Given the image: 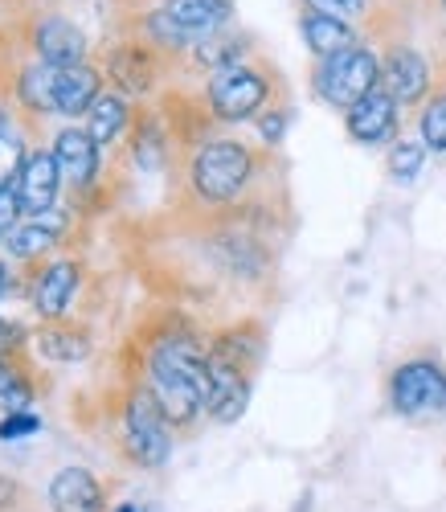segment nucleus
<instances>
[{"instance_id": "nucleus-19", "label": "nucleus", "mask_w": 446, "mask_h": 512, "mask_svg": "<svg viewBox=\"0 0 446 512\" xmlns=\"http://www.w3.org/2000/svg\"><path fill=\"white\" fill-rule=\"evenodd\" d=\"M299 33L307 41V50L316 54L320 62L332 58V54H340V50H348V46H356V25L336 21V17H324V13H307V9L299 17Z\"/></svg>"}, {"instance_id": "nucleus-35", "label": "nucleus", "mask_w": 446, "mask_h": 512, "mask_svg": "<svg viewBox=\"0 0 446 512\" xmlns=\"http://www.w3.org/2000/svg\"><path fill=\"white\" fill-rule=\"evenodd\" d=\"M9 132V111H0V136Z\"/></svg>"}, {"instance_id": "nucleus-33", "label": "nucleus", "mask_w": 446, "mask_h": 512, "mask_svg": "<svg viewBox=\"0 0 446 512\" xmlns=\"http://www.w3.org/2000/svg\"><path fill=\"white\" fill-rule=\"evenodd\" d=\"M9 283H13V279H9V267H5V263H0V295H5V291H9Z\"/></svg>"}, {"instance_id": "nucleus-8", "label": "nucleus", "mask_w": 446, "mask_h": 512, "mask_svg": "<svg viewBox=\"0 0 446 512\" xmlns=\"http://www.w3.org/2000/svg\"><path fill=\"white\" fill-rule=\"evenodd\" d=\"M271 99V82L266 74H258L254 66H230V70H217L205 87V103L221 123H242L250 115H258Z\"/></svg>"}, {"instance_id": "nucleus-9", "label": "nucleus", "mask_w": 446, "mask_h": 512, "mask_svg": "<svg viewBox=\"0 0 446 512\" xmlns=\"http://www.w3.org/2000/svg\"><path fill=\"white\" fill-rule=\"evenodd\" d=\"M29 46L37 54V62H46L54 70H70V66H86V33L78 29V21L62 17V13H41L29 25Z\"/></svg>"}, {"instance_id": "nucleus-22", "label": "nucleus", "mask_w": 446, "mask_h": 512, "mask_svg": "<svg viewBox=\"0 0 446 512\" xmlns=\"http://www.w3.org/2000/svg\"><path fill=\"white\" fill-rule=\"evenodd\" d=\"M54 74H58V70L46 66V62H29V66L17 74L13 95L21 99L25 111H33V115L54 111Z\"/></svg>"}, {"instance_id": "nucleus-11", "label": "nucleus", "mask_w": 446, "mask_h": 512, "mask_svg": "<svg viewBox=\"0 0 446 512\" xmlns=\"http://www.w3.org/2000/svg\"><path fill=\"white\" fill-rule=\"evenodd\" d=\"M397 111H401V103L385 87H377L361 103H352L344 111V127L356 144H385L397 132Z\"/></svg>"}, {"instance_id": "nucleus-17", "label": "nucleus", "mask_w": 446, "mask_h": 512, "mask_svg": "<svg viewBox=\"0 0 446 512\" xmlns=\"http://www.w3.org/2000/svg\"><path fill=\"white\" fill-rule=\"evenodd\" d=\"M74 291H78V263L58 259V263H50L46 271L37 275V283H33V304H37V312L46 316V320H62V312H66L70 300H74Z\"/></svg>"}, {"instance_id": "nucleus-30", "label": "nucleus", "mask_w": 446, "mask_h": 512, "mask_svg": "<svg viewBox=\"0 0 446 512\" xmlns=\"http://www.w3.org/2000/svg\"><path fill=\"white\" fill-rule=\"evenodd\" d=\"M21 213H25V205H21L17 189L13 185H0V238H9L21 226Z\"/></svg>"}, {"instance_id": "nucleus-4", "label": "nucleus", "mask_w": 446, "mask_h": 512, "mask_svg": "<svg viewBox=\"0 0 446 512\" xmlns=\"http://www.w3.org/2000/svg\"><path fill=\"white\" fill-rule=\"evenodd\" d=\"M250 177H254V152L242 140H209L193 152L189 164V185L209 205L238 201Z\"/></svg>"}, {"instance_id": "nucleus-28", "label": "nucleus", "mask_w": 446, "mask_h": 512, "mask_svg": "<svg viewBox=\"0 0 446 512\" xmlns=\"http://www.w3.org/2000/svg\"><path fill=\"white\" fill-rule=\"evenodd\" d=\"M307 13H324V17H336V21H348L356 25L365 13H369V0H303Z\"/></svg>"}, {"instance_id": "nucleus-29", "label": "nucleus", "mask_w": 446, "mask_h": 512, "mask_svg": "<svg viewBox=\"0 0 446 512\" xmlns=\"http://www.w3.org/2000/svg\"><path fill=\"white\" fill-rule=\"evenodd\" d=\"M25 156H29V152H25V144H21L13 132L0 136V185H13V181H17Z\"/></svg>"}, {"instance_id": "nucleus-3", "label": "nucleus", "mask_w": 446, "mask_h": 512, "mask_svg": "<svg viewBox=\"0 0 446 512\" xmlns=\"http://www.w3.org/2000/svg\"><path fill=\"white\" fill-rule=\"evenodd\" d=\"M234 21V0H160L144 29L160 50H193L205 37L226 33Z\"/></svg>"}, {"instance_id": "nucleus-13", "label": "nucleus", "mask_w": 446, "mask_h": 512, "mask_svg": "<svg viewBox=\"0 0 446 512\" xmlns=\"http://www.w3.org/2000/svg\"><path fill=\"white\" fill-rule=\"evenodd\" d=\"M99 144L86 127H62L54 140V156L62 168V181H70L74 189H91L99 177Z\"/></svg>"}, {"instance_id": "nucleus-26", "label": "nucleus", "mask_w": 446, "mask_h": 512, "mask_svg": "<svg viewBox=\"0 0 446 512\" xmlns=\"http://www.w3.org/2000/svg\"><path fill=\"white\" fill-rule=\"evenodd\" d=\"M418 136L426 152H446V91L434 95L418 115Z\"/></svg>"}, {"instance_id": "nucleus-14", "label": "nucleus", "mask_w": 446, "mask_h": 512, "mask_svg": "<svg viewBox=\"0 0 446 512\" xmlns=\"http://www.w3.org/2000/svg\"><path fill=\"white\" fill-rule=\"evenodd\" d=\"M107 78L119 95H148L156 87V54L136 41H123L107 54Z\"/></svg>"}, {"instance_id": "nucleus-15", "label": "nucleus", "mask_w": 446, "mask_h": 512, "mask_svg": "<svg viewBox=\"0 0 446 512\" xmlns=\"http://www.w3.org/2000/svg\"><path fill=\"white\" fill-rule=\"evenodd\" d=\"M103 74L95 66H70L54 74V111L66 119H78L95 107V99L103 95Z\"/></svg>"}, {"instance_id": "nucleus-7", "label": "nucleus", "mask_w": 446, "mask_h": 512, "mask_svg": "<svg viewBox=\"0 0 446 512\" xmlns=\"http://www.w3.org/2000/svg\"><path fill=\"white\" fill-rule=\"evenodd\" d=\"M123 439H127V455L140 467H164L172 455V422L164 418V410L148 386L127 398Z\"/></svg>"}, {"instance_id": "nucleus-21", "label": "nucleus", "mask_w": 446, "mask_h": 512, "mask_svg": "<svg viewBox=\"0 0 446 512\" xmlns=\"http://www.w3.org/2000/svg\"><path fill=\"white\" fill-rule=\"evenodd\" d=\"M37 353L41 357H50V361H82L86 353H91V336H86L82 328H70V324H50V328H41L37 332Z\"/></svg>"}, {"instance_id": "nucleus-37", "label": "nucleus", "mask_w": 446, "mask_h": 512, "mask_svg": "<svg viewBox=\"0 0 446 512\" xmlns=\"http://www.w3.org/2000/svg\"><path fill=\"white\" fill-rule=\"evenodd\" d=\"M438 5H442V13H446V0H438Z\"/></svg>"}, {"instance_id": "nucleus-23", "label": "nucleus", "mask_w": 446, "mask_h": 512, "mask_svg": "<svg viewBox=\"0 0 446 512\" xmlns=\"http://www.w3.org/2000/svg\"><path fill=\"white\" fill-rule=\"evenodd\" d=\"M242 50H246V41H242V37H234V33L226 29V33L205 37L201 46H193V58H197V66H209V70L217 74V70L242 66Z\"/></svg>"}, {"instance_id": "nucleus-6", "label": "nucleus", "mask_w": 446, "mask_h": 512, "mask_svg": "<svg viewBox=\"0 0 446 512\" xmlns=\"http://www.w3.org/2000/svg\"><path fill=\"white\" fill-rule=\"evenodd\" d=\"M389 406H393V414L410 418V422L446 414V369L430 357L401 361L389 373Z\"/></svg>"}, {"instance_id": "nucleus-12", "label": "nucleus", "mask_w": 446, "mask_h": 512, "mask_svg": "<svg viewBox=\"0 0 446 512\" xmlns=\"http://www.w3.org/2000/svg\"><path fill=\"white\" fill-rule=\"evenodd\" d=\"M13 189H17V197H21V205H25L29 213L54 209L58 189H62V168H58L54 148H50V152H46V148L29 152L25 164H21V173H17V181H13Z\"/></svg>"}, {"instance_id": "nucleus-25", "label": "nucleus", "mask_w": 446, "mask_h": 512, "mask_svg": "<svg viewBox=\"0 0 446 512\" xmlns=\"http://www.w3.org/2000/svg\"><path fill=\"white\" fill-rule=\"evenodd\" d=\"M422 164H426V144L422 140H401L389 152V177L397 185H414L418 173H422Z\"/></svg>"}, {"instance_id": "nucleus-2", "label": "nucleus", "mask_w": 446, "mask_h": 512, "mask_svg": "<svg viewBox=\"0 0 446 512\" xmlns=\"http://www.w3.org/2000/svg\"><path fill=\"white\" fill-rule=\"evenodd\" d=\"M262 340L254 328H234L213 340L209 349V402L205 414L213 422H238L250 406V373L258 365Z\"/></svg>"}, {"instance_id": "nucleus-31", "label": "nucleus", "mask_w": 446, "mask_h": 512, "mask_svg": "<svg viewBox=\"0 0 446 512\" xmlns=\"http://www.w3.org/2000/svg\"><path fill=\"white\" fill-rule=\"evenodd\" d=\"M33 431H41V418L29 414V410H13V414H5V422H0V439H5V443L25 439V435H33Z\"/></svg>"}, {"instance_id": "nucleus-1", "label": "nucleus", "mask_w": 446, "mask_h": 512, "mask_svg": "<svg viewBox=\"0 0 446 512\" xmlns=\"http://www.w3.org/2000/svg\"><path fill=\"white\" fill-rule=\"evenodd\" d=\"M148 390L172 426H189L209 402V349L189 332H168L148 357Z\"/></svg>"}, {"instance_id": "nucleus-24", "label": "nucleus", "mask_w": 446, "mask_h": 512, "mask_svg": "<svg viewBox=\"0 0 446 512\" xmlns=\"http://www.w3.org/2000/svg\"><path fill=\"white\" fill-rule=\"evenodd\" d=\"M131 152H136V164L144 168V173H156V168H164V152H168V140H164V127L156 115H148L140 127H136V144H131Z\"/></svg>"}, {"instance_id": "nucleus-34", "label": "nucleus", "mask_w": 446, "mask_h": 512, "mask_svg": "<svg viewBox=\"0 0 446 512\" xmlns=\"http://www.w3.org/2000/svg\"><path fill=\"white\" fill-rule=\"evenodd\" d=\"M0 500H13V484H5V480H0Z\"/></svg>"}, {"instance_id": "nucleus-32", "label": "nucleus", "mask_w": 446, "mask_h": 512, "mask_svg": "<svg viewBox=\"0 0 446 512\" xmlns=\"http://www.w3.org/2000/svg\"><path fill=\"white\" fill-rule=\"evenodd\" d=\"M258 132H262L266 144H279L283 132H287V115H283V111H266V115L258 119Z\"/></svg>"}, {"instance_id": "nucleus-5", "label": "nucleus", "mask_w": 446, "mask_h": 512, "mask_svg": "<svg viewBox=\"0 0 446 512\" xmlns=\"http://www.w3.org/2000/svg\"><path fill=\"white\" fill-rule=\"evenodd\" d=\"M377 87H381V58H377V50L361 46V41L340 50V54H332V58H324L320 70H316V95L328 107H340V111L361 103Z\"/></svg>"}, {"instance_id": "nucleus-36", "label": "nucleus", "mask_w": 446, "mask_h": 512, "mask_svg": "<svg viewBox=\"0 0 446 512\" xmlns=\"http://www.w3.org/2000/svg\"><path fill=\"white\" fill-rule=\"evenodd\" d=\"M119 512H140V508H136V504H123V508H119Z\"/></svg>"}, {"instance_id": "nucleus-18", "label": "nucleus", "mask_w": 446, "mask_h": 512, "mask_svg": "<svg viewBox=\"0 0 446 512\" xmlns=\"http://www.w3.org/2000/svg\"><path fill=\"white\" fill-rule=\"evenodd\" d=\"M50 504H54V512H99L103 488L86 467H62L50 484Z\"/></svg>"}, {"instance_id": "nucleus-27", "label": "nucleus", "mask_w": 446, "mask_h": 512, "mask_svg": "<svg viewBox=\"0 0 446 512\" xmlns=\"http://www.w3.org/2000/svg\"><path fill=\"white\" fill-rule=\"evenodd\" d=\"M0 402L9 410H25V402H29V381L21 377V369L9 357L0 361Z\"/></svg>"}, {"instance_id": "nucleus-16", "label": "nucleus", "mask_w": 446, "mask_h": 512, "mask_svg": "<svg viewBox=\"0 0 446 512\" xmlns=\"http://www.w3.org/2000/svg\"><path fill=\"white\" fill-rule=\"evenodd\" d=\"M70 226V213L62 209H41V213H29V222H21L13 234H9V250L17 259H37L58 246V238L66 234Z\"/></svg>"}, {"instance_id": "nucleus-20", "label": "nucleus", "mask_w": 446, "mask_h": 512, "mask_svg": "<svg viewBox=\"0 0 446 512\" xmlns=\"http://www.w3.org/2000/svg\"><path fill=\"white\" fill-rule=\"evenodd\" d=\"M127 123H131V111H127V99L115 95V91H103L95 99V107L86 111V132L95 136L99 148H107L111 140H119L127 132Z\"/></svg>"}, {"instance_id": "nucleus-10", "label": "nucleus", "mask_w": 446, "mask_h": 512, "mask_svg": "<svg viewBox=\"0 0 446 512\" xmlns=\"http://www.w3.org/2000/svg\"><path fill=\"white\" fill-rule=\"evenodd\" d=\"M381 87L401 103L414 107L430 95V62L414 46H393L381 62Z\"/></svg>"}]
</instances>
